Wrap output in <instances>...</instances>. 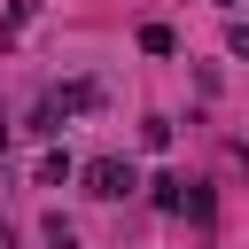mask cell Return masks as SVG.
<instances>
[{"label": "cell", "mask_w": 249, "mask_h": 249, "mask_svg": "<svg viewBox=\"0 0 249 249\" xmlns=\"http://www.w3.org/2000/svg\"><path fill=\"white\" fill-rule=\"evenodd\" d=\"M31 16H39V0H16V8H8V23H0V47H8V39H23V31H31Z\"/></svg>", "instance_id": "obj_3"}, {"label": "cell", "mask_w": 249, "mask_h": 249, "mask_svg": "<svg viewBox=\"0 0 249 249\" xmlns=\"http://www.w3.org/2000/svg\"><path fill=\"white\" fill-rule=\"evenodd\" d=\"M47 249H78V226H70V218H62V210H54V218H47Z\"/></svg>", "instance_id": "obj_4"}, {"label": "cell", "mask_w": 249, "mask_h": 249, "mask_svg": "<svg viewBox=\"0 0 249 249\" xmlns=\"http://www.w3.org/2000/svg\"><path fill=\"white\" fill-rule=\"evenodd\" d=\"M132 187H140V171H132L124 156H93V163H86V195H93V202H117V195H132Z\"/></svg>", "instance_id": "obj_1"}, {"label": "cell", "mask_w": 249, "mask_h": 249, "mask_svg": "<svg viewBox=\"0 0 249 249\" xmlns=\"http://www.w3.org/2000/svg\"><path fill=\"white\" fill-rule=\"evenodd\" d=\"M140 47H148V54H171V47H179V39H171V31H163V23H140Z\"/></svg>", "instance_id": "obj_5"}, {"label": "cell", "mask_w": 249, "mask_h": 249, "mask_svg": "<svg viewBox=\"0 0 249 249\" xmlns=\"http://www.w3.org/2000/svg\"><path fill=\"white\" fill-rule=\"evenodd\" d=\"M0 249H8V226H0Z\"/></svg>", "instance_id": "obj_7"}, {"label": "cell", "mask_w": 249, "mask_h": 249, "mask_svg": "<svg viewBox=\"0 0 249 249\" xmlns=\"http://www.w3.org/2000/svg\"><path fill=\"white\" fill-rule=\"evenodd\" d=\"M101 93L93 86H62V93H47L39 101V132H62V117H78V109H93Z\"/></svg>", "instance_id": "obj_2"}, {"label": "cell", "mask_w": 249, "mask_h": 249, "mask_svg": "<svg viewBox=\"0 0 249 249\" xmlns=\"http://www.w3.org/2000/svg\"><path fill=\"white\" fill-rule=\"evenodd\" d=\"M226 47H233V54L249 62V23H233V31H226Z\"/></svg>", "instance_id": "obj_6"}]
</instances>
